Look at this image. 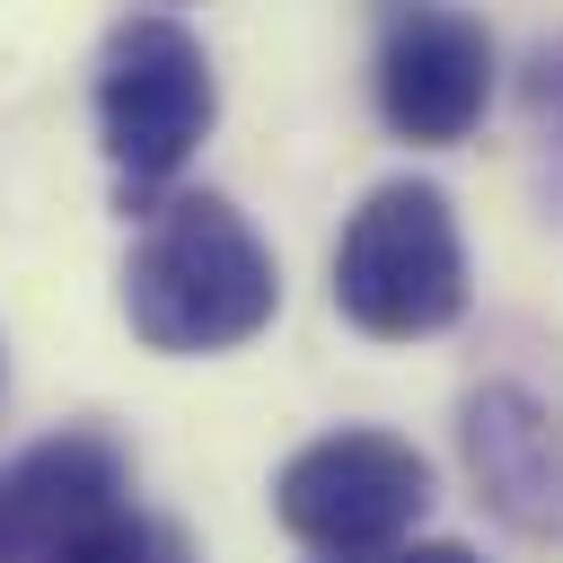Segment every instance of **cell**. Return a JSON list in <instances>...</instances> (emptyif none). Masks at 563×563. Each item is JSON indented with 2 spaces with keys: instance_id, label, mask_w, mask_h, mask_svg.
Returning a JSON list of instances; mask_svg holds the SVG:
<instances>
[{
  "instance_id": "5b68a950",
  "label": "cell",
  "mask_w": 563,
  "mask_h": 563,
  "mask_svg": "<svg viewBox=\"0 0 563 563\" xmlns=\"http://www.w3.org/2000/svg\"><path fill=\"white\" fill-rule=\"evenodd\" d=\"M493 97V35L466 9H405L378 44V114L396 141L449 150L484 123Z\"/></svg>"
},
{
  "instance_id": "7c38bea8",
  "label": "cell",
  "mask_w": 563,
  "mask_h": 563,
  "mask_svg": "<svg viewBox=\"0 0 563 563\" xmlns=\"http://www.w3.org/2000/svg\"><path fill=\"white\" fill-rule=\"evenodd\" d=\"M325 563H369V554H325Z\"/></svg>"
},
{
  "instance_id": "7a4b0ae2",
  "label": "cell",
  "mask_w": 563,
  "mask_h": 563,
  "mask_svg": "<svg viewBox=\"0 0 563 563\" xmlns=\"http://www.w3.org/2000/svg\"><path fill=\"white\" fill-rule=\"evenodd\" d=\"M334 308L369 343H422L466 317V238H457V211L440 185L396 176L343 220Z\"/></svg>"
},
{
  "instance_id": "30bf717a",
  "label": "cell",
  "mask_w": 563,
  "mask_h": 563,
  "mask_svg": "<svg viewBox=\"0 0 563 563\" xmlns=\"http://www.w3.org/2000/svg\"><path fill=\"white\" fill-rule=\"evenodd\" d=\"M387 563H484V554H466V545H449V537H431V545H396Z\"/></svg>"
},
{
  "instance_id": "8fae6325",
  "label": "cell",
  "mask_w": 563,
  "mask_h": 563,
  "mask_svg": "<svg viewBox=\"0 0 563 563\" xmlns=\"http://www.w3.org/2000/svg\"><path fill=\"white\" fill-rule=\"evenodd\" d=\"M0 563H9V501H0Z\"/></svg>"
},
{
  "instance_id": "3957f363",
  "label": "cell",
  "mask_w": 563,
  "mask_h": 563,
  "mask_svg": "<svg viewBox=\"0 0 563 563\" xmlns=\"http://www.w3.org/2000/svg\"><path fill=\"white\" fill-rule=\"evenodd\" d=\"M220 114V79H211V53L176 26V18H123L97 53V141L123 176V194L141 185H167L202 132Z\"/></svg>"
},
{
  "instance_id": "ba28073f",
  "label": "cell",
  "mask_w": 563,
  "mask_h": 563,
  "mask_svg": "<svg viewBox=\"0 0 563 563\" xmlns=\"http://www.w3.org/2000/svg\"><path fill=\"white\" fill-rule=\"evenodd\" d=\"M44 563H202V554H194V537H185L176 519H158V510H141V501H123V510L88 519L79 537H62Z\"/></svg>"
},
{
  "instance_id": "9c48e42d",
  "label": "cell",
  "mask_w": 563,
  "mask_h": 563,
  "mask_svg": "<svg viewBox=\"0 0 563 563\" xmlns=\"http://www.w3.org/2000/svg\"><path fill=\"white\" fill-rule=\"evenodd\" d=\"M528 106H537L545 123H563V44L537 53V88H528Z\"/></svg>"
},
{
  "instance_id": "6da1fadb",
  "label": "cell",
  "mask_w": 563,
  "mask_h": 563,
  "mask_svg": "<svg viewBox=\"0 0 563 563\" xmlns=\"http://www.w3.org/2000/svg\"><path fill=\"white\" fill-rule=\"evenodd\" d=\"M273 308L282 264L220 194H167L123 255V317L150 352H238Z\"/></svg>"
},
{
  "instance_id": "52a82bcc",
  "label": "cell",
  "mask_w": 563,
  "mask_h": 563,
  "mask_svg": "<svg viewBox=\"0 0 563 563\" xmlns=\"http://www.w3.org/2000/svg\"><path fill=\"white\" fill-rule=\"evenodd\" d=\"M457 431L484 501L528 537H563V422L528 387H475Z\"/></svg>"
},
{
  "instance_id": "8992f818",
  "label": "cell",
  "mask_w": 563,
  "mask_h": 563,
  "mask_svg": "<svg viewBox=\"0 0 563 563\" xmlns=\"http://www.w3.org/2000/svg\"><path fill=\"white\" fill-rule=\"evenodd\" d=\"M0 501H9V563H44L62 537L132 501V466L106 431H53L18 466H0Z\"/></svg>"
},
{
  "instance_id": "277c9868",
  "label": "cell",
  "mask_w": 563,
  "mask_h": 563,
  "mask_svg": "<svg viewBox=\"0 0 563 563\" xmlns=\"http://www.w3.org/2000/svg\"><path fill=\"white\" fill-rule=\"evenodd\" d=\"M431 510V457L396 431H325L273 475V519L317 554H387Z\"/></svg>"
}]
</instances>
